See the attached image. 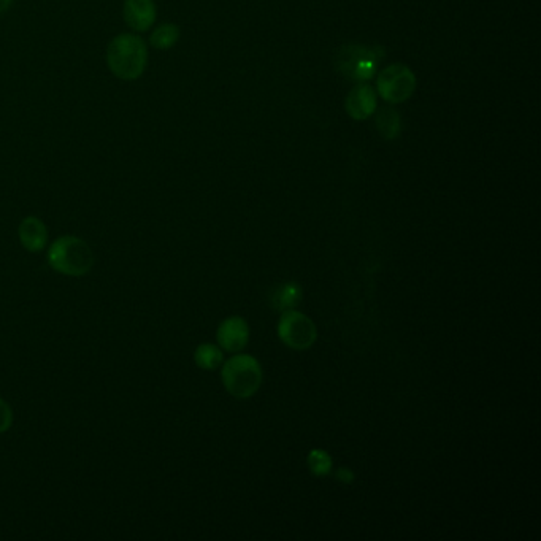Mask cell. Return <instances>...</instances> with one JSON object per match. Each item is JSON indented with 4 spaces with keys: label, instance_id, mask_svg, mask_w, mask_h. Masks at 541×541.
Segmentation results:
<instances>
[{
    "label": "cell",
    "instance_id": "1",
    "mask_svg": "<svg viewBox=\"0 0 541 541\" xmlns=\"http://www.w3.org/2000/svg\"><path fill=\"white\" fill-rule=\"evenodd\" d=\"M106 63L114 77L124 81L139 80L147 69V43L135 34L114 37L106 48Z\"/></svg>",
    "mask_w": 541,
    "mask_h": 541
},
{
    "label": "cell",
    "instance_id": "2",
    "mask_svg": "<svg viewBox=\"0 0 541 541\" xmlns=\"http://www.w3.org/2000/svg\"><path fill=\"white\" fill-rule=\"evenodd\" d=\"M385 49L378 45L348 43L337 49L334 56L335 71L352 83L372 80L385 59Z\"/></svg>",
    "mask_w": 541,
    "mask_h": 541
},
{
    "label": "cell",
    "instance_id": "3",
    "mask_svg": "<svg viewBox=\"0 0 541 541\" xmlns=\"http://www.w3.org/2000/svg\"><path fill=\"white\" fill-rule=\"evenodd\" d=\"M48 264L57 274L85 276L94 266V254L85 240L65 235L53 241L48 249Z\"/></svg>",
    "mask_w": 541,
    "mask_h": 541
},
{
    "label": "cell",
    "instance_id": "4",
    "mask_svg": "<svg viewBox=\"0 0 541 541\" xmlns=\"http://www.w3.org/2000/svg\"><path fill=\"white\" fill-rule=\"evenodd\" d=\"M223 383L235 397H251L258 393L262 383V370L258 360L246 354L227 360L223 368Z\"/></svg>",
    "mask_w": 541,
    "mask_h": 541
},
{
    "label": "cell",
    "instance_id": "5",
    "mask_svg": "<svg viewBox=\"0 0 541 541\" xmlns=\"http://www.w3.org/2000/svg\"><path fill=\"white\" fill-rule=\"evenodd\" d=\"M376 89L387 104H402L415 92V73L407 65L393 63L378 73Z\"/></svg>",
    "mask_w": 541,
    "mask_h": 541
},
{
    "label": "cell",
    "instance_id": "6",
    "mask_svg": "<svg viewBox=\"0 0 541 541\" xmlns=\"http://www.w3.org/2000/svg\"><path fill=\"white\" fill-rule=\"evenodd\" d=\"M278 334L289 348L297 350V351L307 350L317 340L315 324L311 323L309 317L302 313L289 311V309L283 313L280 325H278Z\"/></svg>",
    "mask_w": 541,
    "mask_h": 541
},
{
    "label": "cell",
    "instance_id": "7",
    "mask_svg": "<svg viewBox=\"0 0 541 541\" xmlns=\"http://www.w3.org/2000/svg\"><path fill=\"white\" fill-rule=\"evenodd\" d=\"M376 110V94L366 83H358L346 97V112L352 120L364 121Z\"/></svg>",
    "mask_w": 541,
    "mask_h": 541
},
{
    "label": "cell",
    "instance_id": "8",
    "mask_svg": "<svg viewBox=\"0 0 541 541\" xmlns=\"http://www.w3.org/2000/svg\"><path fill=\"white\" fill-rule=\"evenodd\" d=\"M124 21L135 32H145L156 21L155 0H124Z\"/></svg>",
    "mask_w": 541,
    "mask_h": 541
},
{
    "label": "cell",
    "instance_id": "9",
    "mask_svg": "<svg viewBox=\"0 0 541 541\" xmlns=\"http://www.w3.org/2000/svg\"><path fill=\"white\" fill-rule=\"evenodd\" d=\"M249 337V329L245 319L239 317H229L219 325L218 342L225 351H240L245 348Z\"/></svg>",
    "mask_w": 541,
    "mask_h": 541
},
{
    "label": "cell",
    "instance_id": "10",
    "mask_svg": "<svg viewBox=\"0 0 541 541\" xmlns=\"http://www.w3.org/2000/svg\"><path fill=\"white\" fill-rule=\"evenodd\" d=\"M20 241L29 253H40L48 243V229L42 219L28 216L21 221L18 229Z\"/></svg>",
    "mask_w": 541,
    "mask_h": 541
},
{
    "label": "cell",
    "instance_id": "11",
    "mask_svg": "<svg viewBox=\"0 0 541 541\" xmlns=\"http://www.w3.org/2000/svg\"><path fill=\"white\" fill-rule=\"evenodd\" d=\"M373 114H375V126L385 140H393L401 134V114L397 110H393V106H381L378 110H375Z\"/></svg>",
    "mask_w": 541,
    "mask_h": 541
},
{
    "label": "cell",
    "instance_id": "12",
    "mask_svg": "<svg viewBox=\"0 0 541 541\" xmlns=\"http://www.w3.org/2000/svg\"><path fill=\"white\" fill-rule=\"evenodd\" d=\"M180 34L182 32H180V28L176 24L167 22V24H162V26L156 29L155 32L149 37V43L156 49H170L172 46H175L176 42L180 40Z\"/></svg>",
    "mask_w": 541,
    "mask_h": 541
},
{
    "label": "cell",
    "instance_id": "13",
    "mask_svg": "<svg viewBox=\"0 0 541 541\" xmlns=\"http://www.w3.org/2000/svg\"><path fill=\"white\" fill-rule=\"evenodd\" d=\"M194 360L204 370H215L223 364V351L215 344H200L194 354Z\"/></svg>",
    "mask_w": 541,
    "mask_h": 541
},
{
    "label": "cell",
    "instance_id": "14",
    "mask_svg": "<svg viewBox=\"0 0 541 541\" xmlns=\"http://www.w3.org/2000/svg\"><path fill=\"white\" fill-rule=\"evenodd\" d=\"M300 297H302V291H300V288L297 284H294V283L283 284V286L275 291V309H282V311L292 309V307H295L299 303Z\"/></svg>",
    "mask_w": 541,
    "mask_h": 541
},
{
    "label": "cell",
    "instance_id": "15",
    "mask_svg": "<svg viewBox=\"0 0 541 541\" xmlns=\"http://www.w3.org/2000/svg\"><path fill=\"white\" fill-rule=\"evenodd\" d=\"M309 465L311 471L317 475V477H324V475H329L332 469V459L327 452L324 451L315 450L309 452Z\"/></svg>",
    "mask_w": 541,
    "mask_h": 541
},
{
    "label": "cell",
    "instance_id": "16",
    "mask_svg": "<svg viewBox=\"0 0 541 541\" xmlns=\"http://www.w3.org/2000/svg\"><path fill=\"white\" fill-rule=\"evenodd\" d=\"M13 424V410L0 397V434H5Z\"/></svg>",
    "mask_w": 541,
    "mask_h": 541
},
{
    "label": "cell",
    "instance_id": "17",
    "mask_svg": "<svg viewBox=\"0 0 541 541\" xmlns=\"http://www.w3.org/2000/svg\"><path fill=\"white\" fill-rule=\"evenodd\" d=\"M338 479H342L344 483H351L352 481V471L348 470V469H340L337 473Z\"/></svg>",
    "mask_w": 541,
    "mask_h": 541
},
{
    "label": "cell",
    "instance_id": "18",
    "mask_svg": "<svg viewBox=\"0 0 541 541\" xmlns=\"http://www.w3.org/2000/svg\"><path fill=\"white\" fill-rule=\"evenodd\" d=\"M13 0H0V14L5 13L8 8L12 7Z\"/></svg>",
    "mask_w": 541,
    "mask_h": 541
}]
</instances>
